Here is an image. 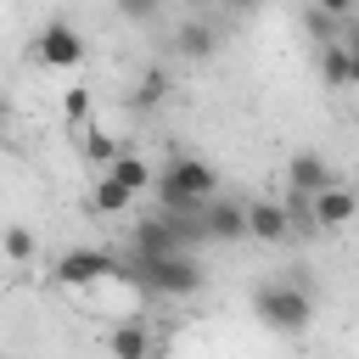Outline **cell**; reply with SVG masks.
Here are the masks:
<instances>
[{
    "mask_svg": "<svg viewBox=\"0 0 359 359\" xmlns=\"http://www.w3.org/2000/svg\"><path fill=\"white\" fill-rule=\"evenodd\" d=\"M118 280H135L140 292H157V297H191V292H202V264L191 258V247H174L157 258H129V269H118Z\"/></svg>",
    "mask_w": 359,
    "mask_h": 359,
    "instance_id": "obj_1",
    "label": "cell"
},
{
    "mask_svg": "<svg viewBox=\"0 0 359 359\" xmlns=\"http://www.w3.org/2000/svg\"><path fill=\"white\" fill-rule=\"evenodd\" d=\"M151 185H157V196H163V213H196V208L213 196L219 174H213V163H202V157H168L163 168H151Z\"/></svg>",
    "mask_w": 359,
    "mask_h": 359,
    "instance_id": "obj_2",
    "label": "cell"
},
{
    "mask_svg": "<svg viewBox=\"0 0 359 359\" xmlns=\"http://www.w3.org/2000/svg\"><path fill=\"white\" fill-rule=\"evenodd\" d=\"M252 314H258L269 331L297 337V331H309V320H314V297H309L303 280H269V286L252 292Z\"/></svg>",
    "mask_w": 359,
    "mask_h": 359,
    "instance_id": "obj_3",
    "label": "cell"
},
{
    "mask_svg": "<svg viewBox=\"0 0 359 359\" xmlns=\"http://www.w3.org/2000/svg\"><path fill=\"white\" fill-rule=\"evenodd\" d=\"M118 269H123V264H118L112 252H101V247H73V252H62V258H56V269H50V275H56V286H73V292H79V286L118 280Z\"/></svg>",
    "mask_w": 359,
    "mask_h": 359,
    "instance_id": "obj_4",
    "label": "cell"
},
{
    "mask_svg": "<svg viewBox=\"0 0 359 359\" xmlns=\"http://www.w3.org/2000/svg\"><path fill=\"white\" fill-rule=\"evenodd\" d=\"M34 56L45 67H79L84 62V34L67 22V17H50L39 34H34Z\"/></svg>",
    "mask_w": 359,
    "mask_h": 359,
    "instance_id": "obj_5",
    "label": "cell"
},
{
    "mask_svg": "<svg viewBox=\"0 0 359 359\" xmlns=\"http://www.w3.org/2000/svg\"><path fill=\"white\" fill-rule=\"evenodd\" d=\"M174 247H185V241H180V230H174V219L163 213V219H140V224H135L129 258H157V252H174Z\"/></svg>",
    "mask_w": 359,
    "mask_h": 359,
    "instance_id": "obj_6",
    "label": "cell"
},
{
    "mask_svg": "<svg viewBox=\"0 0 359 359\" xmlns=\"http://www.w3.org/2000/svg\"><path fill=\"white\" fill-rule=\"evenodd\" d=\"M286 185H292V191H303V196H314V191L337 185V174H331V163H325L320 151H297V157L286 163Z\"/></svg>",
    "mask_w": 359,
    "mask_h": 359,
    "instance_id": "obj_7",
    "label": "cell"
},
{
    "mask_svg": "<svg viewBox=\"0 0 359 359\" xmlns=\"http://www.w3.org/2000/svg\"><path fill=\"white\" fill-rule=\"evenodd\" d=\"M353 213H359V196H353L348 185H325V191H314V224H320V230H342Z\"/></svg>",
    "mask_w": 359,
    "mask_h": 359,
    "instance_id": "obj_8",
    "label": "cell"
},
{
    "mask_svg": "<svg viewBox=\"0 0 359 359\" xmlns=\"http://www.w3.org/2000/svg\"><path fill=\"white\" fill-rule=\"evenodd\" d=\"M247 236H258V241H286V236H292L286 202H252V208H247Z\"/></svg>",
    "mask_w": 359,
    "mask_h": 359,
    "instance_id": "obj_9",
    "label": "cell"
},
{
    "mask_svg": "<svg viewBox=\"0 0 359 359\" xmlns=\"http://www.w3.org/2000/svg\"><path fill=\"white\" fill-rule=\"evenodd\" d=\"M73 146H79V157H84L90 168H107V163L123 151V146H118L107 129H95V123H73Z\"/></svg>",
    "mask_w": 359,
    "mask_h": 359,
    "instance_id": "obj_10",
    "label": "cell"
},
{
    "mask_svg": "<svg viewBox=\"0 0 359 359\" xmlns=\"http://www.w3.org/2000/svg\"><path fill=\"white\" fill-rule=\"evenodd\" d=\"M202 224H208L213 241H241V236H247V208H241V202H213V208L202 213Z\"/></svg>",
    "mask_w": 359,
    "mask_h": 359,
    "instance_id": "obj_11",
    "label": "cell"
},
{
    "mask_svg": "<svg viewBox=\"0 0 359 359\" xmlns=\"http://www.w3.org/2000/svg\"><path fill=\"white\" fill-rule=\"evenodd\" d=\"M135 202V191L123 185V180H112L107 168H101V180H95V191H90V213H101V219H112V213H123Z\"/></svg>",
    "mask_w": 359,
    "mask_h": 359,
    "instance_id": "obj_12",
    "label": "cell"
},
{
    "mask_svg": "<svg viewBox=\"0 0 359 359\" xmlns=\"http://www.w3.org/2000/svg\"><path fill=\"white\" fill-rule=\"evenodd\" d=\"M213 45H219V34H213L208 22H180V34H174V50H180L185 62H208Z\"/></svg>",
    "mask_w": 359,
    "mask_h": 359,
    "instance_id": "obj_13",
    "label": "cell"
},
{
    "mask_svg": "<svg viewBox=\"0 0 359 359\" xmlns=\"http://www.w3.org/2000/svg\"><path fill=\"white\" fill-rule=\"evenodd\" d=\"M107 348H112L118 359H146V353H157V342L146 337V325H140V320H123V325L107 337Z\"/></svg>",
    "mask_w": 359,
    "mask_h": 359,
    "instance_id": "obj_14",
    "label": "cell"
},
{
    "mask_svg": "<svg viewBox=\"0 0 359 359\" xmlns=\"http://www.w3.org/2000/svg\"><path fill=\"white\" fill-rule=\"evenodd\" d=\"M129 101H135V112H151V107H163V101H168V67H146Z\"/></svg>",
    "mask_w": 359,
    "mask_h": 359,
    "instance_id": "obj_15",
    "label": "cell"
},
{
    "mask_svg": "<svg viewBox=\"0 0 359 359\" xmlns=\"http://www.w3.org/2000/svg\"><path fill=\"white\" fill-rule=\"evenodd\" d=\"M320 79H325L331 90L348 84V45H342V39H320Z\"/></svg>",
    "mask_w": 359,
    "mask_h": 359,
    "instance_id": "obj_16",
    "label": "cell"
},
{
    "mask_svg": "<svg viewBox=\"0 0 359 359\" xmlns=\"http://www.w3.org/2000/svg\"><path fill=\"white\" fill-rule=\"evenodd\" d=\"M107 174H112V180H123L129 191H146V185H151V163H146V157H135V151H118V157L107 163Z\"/></svg>",
    "mask_w": 359,
    "mask_h": 359,
    "instance_id": "obj_17",
    "label": "cell"
},
{
    "mask_svg": "<svg viewBox=\"0 0 359 359\" xmlns=\"http://www.w3.org/2000/svg\"><path fill=\"white\" fill-rule=\"evenodd\" d=\"M286 219H292V236H314V230H320V224H314V196L292 191V196H286Z\"/></svg>",
    "mask_w": 359,
    "mask_h": 359,
    "instance_id": "obj_18",
    "label": "cell"
},
{
    "mask_svg": "<svg viewBox=\"0 0 359 359\" xmlns=\"http://www.w3.org/2000/svg\"><path fill=\"white\" fill-rule=\"evenodd\" d=\"M0 247H6V258H17V264H28V258H34V230H22V224H6V236H0Z\"/></svg>",
    "mask_w": 359,
    "mask_h": 359,
    "instance_id": "obj_19",
    "label": "cell"
},
{
    "mask_svg": "<svg viewBox=\"0 0 359 359\" xmlns=\"http://www.w3.org/2000/svg\"><path fill=\"white\" fill-rule=\"evenodd\" d=\"M84 112H90V90L73 84V90L62 95V118H67V123H84Z\"/></svg>",
    "mask_w": 359,
    "mask_h": 359,
    "instance_id": "obj_20",
    "label": "cell"
},
{
    "mask_svg": "<svg viewBox=\"0 0 359 359\" xmlns=\"http://www.w3.org/2000/svg\"><path fill=\"white\" fill-rule=\"evenodd\" d=\"M303 28H309L314 39H331V28H337V17H325L320 6H309V11H303Z\"/></svg>",
    "mask_w": 359,
    "mask_h": 359,
    "instance_id": "obj_21",
    "label": "cell"
},
{
    "mask_svg": "<svg viewBox=\"0 0 359 359\" xmlns=\"http://www.w3.org/2000/svg\"><path fill=\"white\" fill-rule=\"evenodd\" d=\"M342 45H348V84H359V22H348Z\"/></svg>",
    "mask_w": 359,
    "mask_h": 359,
    "instance_id": "obj_22",
    "label": "cell"
},
{
    "mask_svg": "<svg viewBox=\"0 0 359 359\" xmlns=\"http://www.w3.org/2000/svg\"><path fill=\"white\" fill-rule=\"evenodd\" d=\"M325 17H337V22H353V11H359V0H314Z\"/></svg>",
    "mask_w": 359,
    "mask_h": 359,
    "instance_id": "obj_23",
    "label": "cell"
},
{
    "mask_svg": "<svg viewBox=\"0 0 359 359\" xmlns=\"http://www.w3.org/2000/svg\"><path fill=\"white\" fill-rule=\"evenodd\" d=\"M118 11H123V17H135V22H146V17L157 11V0H118Z\"/></svg>",
    "mask_w": 359,
    "mask_h": 359,
    "instance_id": "obj_24",
    "label": "cell"
},
{
    "mask_svg": "<svg viewBox=\"0 0 359 359\" xmlns=\"http://www.w3.org/2000/svg\"><path fill=\"white\" fill-rule=\"evenodd\" d=\"M230 6H236V11H247V6H258V0H230Z\"/></svg>",
    "mask_w": 359,
    "mask_h": 359,
    "instance_id": "obj_25",
    "label": "cell"
},
{
    "mask_svg": "<svg viewBox=\"0 0 359 359\" xmlns=\"http://www.w3.org/2000/svg\"><path fill=\"white\" fill-rule=\"evenodd\" d=\"M0 129H6V112H0Z\"/></svg>",
    "mask_w": 359,
    "mask_h": 359,
    "instance_id": "obj_26",
    "label": "cell"
}]
</instances>
